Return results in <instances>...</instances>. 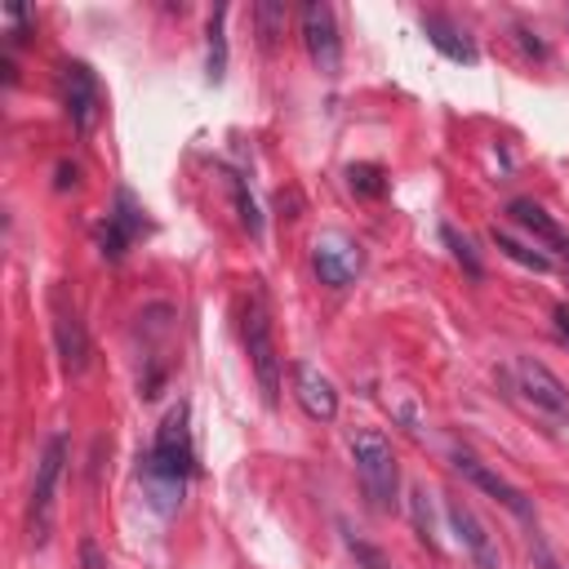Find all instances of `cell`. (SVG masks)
<instances>
[{"mask_svg": "<svg viewBox=\"0 0 569 569\" xmlns=\"http://www.w3.org/2000/svg\"><path fill=\"white\" fill-rule=\"evenodd\" d=\"M138 231H147V218H142V204L133 200V191H116V209L107 213V222L98 227V249L102 258H124V249L138 240Z\"/></svg>", "mask_w": 569, "mask_h": 569, "instance_id": "cell-11", "label": "cell"}, {"mask_svg": "<svg viewBox=\"0 0 569 569\" xmlns=\"http://www.w3.org/2000/svg\"><path fill=\"white\" fill-rule=\"evenodd\" d=\"M347 542H351V551H356L360 569H391V565H387V556H382V551H373L369 542H356V538H347Z\"/></svg>", "mask_w": 569, "mask_h": 569, "instance_id": "cell-21", "label": "cell"}, {"mask_svg": "<svg viewBox=\"0 0 569 569\" xmlns=\"http://www.w3.org/2000/svg\"><path fill=\"white\" fill-rule=\"evenodd\" d=\"M62 462H67V436H49V445H44V453H40V467H36L31 502H27L31 542H44V538H49V511H53V489H58Z\"/></svg>", "mask_w": 569, "mask_h": 569, "instance_id": "cell-5", "label": "cell"}, {"mask_svg": "<svg viewBox=\"0 0 569 569\" xmlns=\"http://www.w3.org/2000/svg\"><path fill=\"white\" fill-rule=\"evenodd\" d=\"M453 467L476 485V489H485L493 502H502L516 520H525V525H533V502L525 498V489H516L507 476H498L489 462H480L476 453H467V449H453Z\"/></svg>", "mask_w": 569, "mask_h": 569, "instance_id": "cell-9", "label": "cell"}, {"mask_svg": "<svg viewBox=\"0 0 569 569\" xmlns=\"http://www.w3.org/2000/svg\"><path fill=\"white\" fill-rule=\"evenodd\" d=\"M440 240L453 249V258L467 267V276H485V262H480V253L471 249V240H467V236H458L453 227H440Z\"/></svg>", "mask_w": 569, "mask_h": 569, "instance_id": "cell-18", "label": "cell"}, {"mask_svg": "<svg viewBox=\"0 0 569 569\" xmlns=\"http://www.w3.org/2000/svg\"><path fill=\"white\" fill-rule=\"evenodd\" d=\"M422 31L427 40L449 58V62H476V44L467 40V31L458 22H449L445 13H422Z\"/></svg>", "mask_w": 569, "mask_h": 569, "instance_id": "cell-15", "label": "cell"}, {"mask_svg": "<svg viewBox=\"0 0 569 569\" xmlns=\"http://www.w3.org/2000/svg\"><path fill=\"white\" fill-rule=\"evenodd\" d=\"M298 22H302V44H307L316 71L320 76H338V67H342V36H338V22H333V9L325 0H311V4H302Z\"/></svg>", "mask_w": 569, "mask_h": 569, "instance_id": "cell-6", "label": "cell"}, {"mask_svg": "<svg viewBox=\"0 0 569 569\" xmlns=\"http://www.w3.org/2000/svg\"><path fill=\"white\" fill-rule=\"evenodd\" d=\"M196 471V445H191V413L187 405H173L151 440V453L142 458V485L151 493V507L169 511L182 498L187 476Z\"/></svg>", "mask_w": 569, "mask_h": 569, "instance_id": "cell-1", "label": "cell"}, {"mask_svg": "<svg viewBox=\"0 0 569 569\" xmlns=\"http://www.w3.org/2000/svg\"><path fill=\"white\" fill-rule=\"evenodd\" d=\"M351 462L360 476V489L369 498L373 511H396V493H400V471H396V453L391 440L373 427H356L351 431Z\"/></svg>", "mask_w": 569, "mask_h": 569, "instance_id": "cell-2", "label": "cell"}, {"mask_svg": "<svg viewBox=\"0 0 569 569\" xmlns=\"http://www.w3.org/2000/svg\"><path fill=\"white\" fill-rule=\"evenodd\" d=\"M449 525H453V533H458V542H462V551L471 556V565H476V569H502L498 538L489 533V525L476 516V507H471V502L449 498Z\"/></svg>", "mask_w": 569, "mask_h": 569, "instance_id": "cell-10", "label": "cell"}, {"mask_svg": "<svg viewBox=\"0 0 569 569\" xmlns=\"http://www.w3.org/2000/svg\"><path fill=\"white\" fill-rule=\"evenodd\" d=\"M347 182H351V191H360V196H382V191H387L378 164H351V169H347Z\"/></svg>", "mask_w": 569, "mask_h": 569, "instance_id": "cell-19", "label": "cell"}, {"mask_svg": "<svg viewBox=\"0 0 569 569\" xmlns=\"http://www.w3.org/2000/svg\"><path fill=\"white\" fill-rule=\"evenodd\" d=\"M209 58H204V71H209V80L218 84L222 76H227V4L222 9H213V18H209Z\"/></svg>", "mask_w": 569, "mask_h": 569, "instance_id": "cell-17", "label": "cell"}, {"mask_svg": "<svg viewBox=\"0 0 569 569\" xmlns=\"http://www.w3.org/2000/svg\"><path fill=\"white\" fill-rule=\"evenodd\" d=\"M62 107L76 133H89L98 120V80L84 62H67L62 67Z\"/></svg>", "mask_w": 569, "mask_h": 569, "instance_id": "cell-12", "label": "cell"}, {"mask_svg": "<svg viewBox=\"0 0 569 569\" xmlns=\"http://www.w3.org/2000/svg\"><path fill=\"white\" fill-rule=\"evenodd\" d=\"M489 240H493V249H498L502 258L520 262L525 271H538V276H547V271H551V258H547L538 244H525V240H516L511 231H498V227H493V236H489Z\"/></svg>", "mask_w": 569, "mask_h": 569, "instance_id": "cell-16", "label": "cell"}, {"mask_svg": "<svg viewBox=\"0 0 569 569\" xmlns=\"http://www.w3.org/2000/svg\"><path fill=\"white\" fill-rule=\"evenodd\" d=\"M507 213H511V218L533 236V244H551V249H565V244H569V236L560 231V222H556L542 204H533L529 196H516V200L507 204Z\"/></svg>", "mask_w": 569, "mask_h": 569, "instance_id": "cell-14", "label": "cell"}, {"mask_svg": "<svg viewBox=\"0 0 569 569\" xmlns=\"http://www.w3.org/2000/svg\"><path fill=\"white\" fill-rule=\"evenodd\" d=\"M240 338H244V351H249V365L258 373V387H262V400L276 405L280 400V356H276V338H271V311H267V293L253 284L249 298H244V311H240Z\"/></svg>", "mask_w": 569, "mask_h": 569, "instance_id": "cell-3", "label": "cell"}, {"mask_svg": "<svg viewBox=\"0 0 569 569\" xmlns=\"http://www.w3.org/2000/svg\"><path fill=\"white\" fill-rule=\"evenodd\" d=\"M511 373H516V391H520L533 409H542V413H551V418L569 422V387H565V382H560L542 360L520 356V360L511 365Z\"/></svg>", "mask_w": 569, "mask_h": 569, "instance_id": "cell-8", "label": "cell"}, {"mask_svg": "<svg viewBox=\"0 0 569 569\" xmlns=\"http://www.w3.org/2000/svg\"><path fill=\"white\" fill-rule=\"evenodd\" d=\"M49 316H53V347L62 356V369L80 373L89 365V333H84V320L76 311V298H67L62 284H53V293H49Z\"/></svg>", "mask_w": 569, "mask_h": 569, "instance_id": "cell-7", "label": "cell"}, {"mask_svg": "<svg viewBox=\"0 0 569 569\" xmlns=\"http://www.w3.org/2000/svg\"><path fill=\"white\" fill-rule=\"evenodd\" d=\"M231 191H236V209H240V222H244V231L249 236H262V213H258V204H253V196L244 191V182L231 173Z\"/></svg>", "mask_w": 569, "mask_h": 569, "instance_id": "cell-20", "label": "cell"}, {"mask_svg": "<svg viewBox=\"0 0 569 569\" xmlns=\"http://www.w3.org/2000/svg\"><path fill=\"white\" fill-rule=\"evenodd\" d=\"M533 569H565V565L551 556V547H547V542H533Z\"/></svg>", "mask_w": 569, "mask_h": 569, "instance_id": "cell-22", "label": "cell"}, {"mask_svg": "<svg viewBox=\"0 0 569 569\" xmlns=\"http://www.w3.org/2000/svg\"><path fill=\"white\" fill-rule=\"evenodd\" d=\"M293 396H298V405H302L307 418H316V422H333L338 418V387L311 360H298L293 365Z\"/></svg>", "mask_w": 569, "mask_h": 569, "instance_id": "cell-13", "label": "cell"}, {"mask_svg": "<svg viewBox=\"0 0 569 569\" xmlns=\"http://www.w3.org/2000/svg\"><path fill=\"white\" fill-rule=\"evenodd\" d=\"M551 316H556V329H560V338L569 342V307H556Z\"/></svg>", "mask_w": 569, "mask_h": 569, "instance_id": "cell-23", "label": "cell"}, {"mask_svg": "<svg viewBox=\"0 0 569 569\" xmlns=\"http://www.w3.org/2000/svg\"><path fill=\"white\" fill-rule=\"evenodd\" d=\"M311 267H316L320 284L347 289V284L365 271V249H360L351 236H342V231H320V236L311 240Z\"/></svg>", "mask_w": 569, "mask_h": 569, "instance_id": "cell-4", "label": "cell"}, {"mask_svg": "<svg viewBox=\"0 0 569 569\" xmlns=\"http://www.w3.org/2000/svg\"><path fill=\"white\" fill-rule=\"evenodd\" d=\"M560 253H565V262H569V244H565V249H560Z\"/></svg>", "mask_w": 569, "mask_h": 569, "instance_id": "cell-24", "label": "cell"}]
</instances>
